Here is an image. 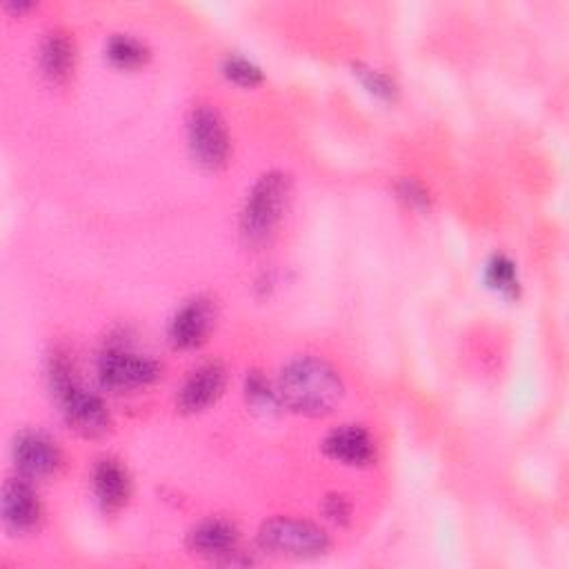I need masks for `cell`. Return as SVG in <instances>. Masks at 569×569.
Instances as JSON below:
<instances>
[{
  "instance_id": "cell-1",
  "label": "cell",
  "mask_w": 569,
  "mask_h": 569,
  "mask_svg": "<svg viewBox=\"0 0 569 569\" xmlns=\"http://www.w3.org/2000/svg\"><path fill=\"white\" fill-rule=\"evenodd\" d=\"M276 389L282 407L302 416H327L345 396L340 373L318 356H296L282 365Z\"/></svg>"
},
{
  "instance_id": "cell-2",
  "label": "cell",
  "mask_w": 569,
  "mask_h": 569,
  "mask_svg": "<svg viewBox=\"0 0 569 569\" xmlns=\"http://www.w3.org/2000/svg\"><path fill=\"white\" fill-rule=\"evenodd\" d=\"M47 380L69 429L82 438H100L111 429V413L104 400L76 378L73 365L64 353H51Z\"/></svg>"
},
{
  "instance_id": "cell-3",
  "label": "cell",
  "mask_w": 569,
  "mask_h": 569,
  "mask_svg": "<svg viewBox=\"0 0 569 569\" xmlns=\"http://www.w3.org/2000/svg\"><path fill=\"white\" fill-rule=\"evenodd\" d=\"M291 198V176L282 169L264 171L247 191L242 209H240V236L247 244L256 247L267 242Z\"/></svg>"
},
{
  "instance_id": "cell-4",
  "label": "cell",
  "mask_w": 569,
  "mask_h": 569,
  "mask_svg": "<svg viewBox=\"0 0 569 569\" xmlns=\"http://www.w3.org/2000/svg\"><path fill=\"white\" fill-rule=\"evenodd\" d=\"M256 542L264 553L271 556L318 558L327 553L331 538L320 525L311 520L273 516L260 525Z\"/></svg>"
},
{
  "instance_id": "cell-5",
  "label": "cell",
  "mask_w": 569,
  "mask_h": 569,
  "mask_svg": "<svg viewBox=\"0 0 569 569\" xmlns=\"http://www.w3.org/2000/svg\"><path fill=\"white\" fill-rule=\"evenodd\" d=\"M96 376L102 389L124 393L153 385L162 376V367L151 356L140 353L124 342H109L98 356Z\"/></svg>"
},
{
  "instance_id": "cell-6",
  "label": "cell",
  "mask_w": 569,
  "mask_h": 569,
  "mask_svg": "<svg viewBox=\"0 0 569 569\" xmlns=\"http://www.w3.org/2000/svg\"><path fill=\"white\" fill-rule=\"evenodd\" d=\"M187 147L196 164L207 171L227 167L231 156V136L224 118L211 104H196L184 120Z\"/></svg>"
},
{
  "instance_id": "cell-7",
  "label": "cell",
  "mask_w": 569,
  "mask_h": 569,
  "mask_svg": "<svg viewBox=\"0 0 569 569\" xmlns=\"http://www.w3.org/2000/svg\"><path fill=\"white\" fill-rule=\"evenodd\" d=\"M240 531L227 518H204L196 522L187 533V549L196 556L209 558L220 565H247L249 558L240 560Z\"/></svg>"
},
{
  "instance_id": "cell-8",
  "label": "cell",
  "mask_w": 569,
  "mask_h": 569,
  "mask_svg": "<svg viewBox=\"0 0 569 569\" xmlns=\"http://www.w3.org/2000/svg\"><path fill=\"white\" fill-rule=\"evenodd\" d=\"M216 325V302L209 296H193L184 300L167 325V340L173 349L189 351L207 342Z\"/></svg>"
},
{
  "instance_id": "cell-9",
  "label": "cell",
  "mask_w": 569,
  "mask_h": 569,
  "mask_svg": "<svg viewBox=\"0 0 569 569\" xmlns=\"http://www.w3.org/2000/svg\"><path fill=\"white\" fill-rule=\"evenodd\" d=\"M11 456L18 473L27 480L51 478L62 467V451L58 442L38 429H22L16 433Z\"/></svg>"
},
{
  "instance_id": "cell-10",
  "label": "cell",
  "mask_w": 569,
  "mask_h": 569,
  "mask_svg": "<svg viewBox=\"0 0 569 569\" xmlns=\"http://www.w3.org/2000/svg\"><path fill=\"white\" fill-rule=\"evenodd\" d=\"M0 516L4 529L16 536H27L40 527L42 502L31 480L22 476L4 480L0 496Z\"/></svg>"
},
{
  "instance_id": "cell-11",
  "label": "cell",
  "mask_w": 569,
  "mask_h": 569,
  "mask_svg": "<svg viewBox=\"0 0 569 569\" xmlns=\"http://www.w3.org/2000/svg\"><path fill=\"white\" fill-rule=\"evenodd\" d=\"M224 385H227L224 365L220 360H207L184 378V382L176 393V407L182 413H200L222 396Z\"/></svg>"
},
{
  "instance_id": "cell-12",
  "label": "cell",
  "mask_w": 569,
  "mask_h": 569,
  "mask_svg": "<svg viewBox=\"0 0 569 569\" xmlns=\"http://www.w3.org/2000/svg\"><path fill=\"white\" fill-rule=\"evenodd\" d=\"M91 489L104 513H118L131 498V476L120 460L107 456L93 465Z\"/></svg>"
},
{
  "instance_id": "cell-13",
  "label": "cell",
  "mask_w": 569,
  "mask_h": 569,
  "mask_svg": "<svg viewBox=\"0 0 569 569\" xmlns=\"http://www.w3.org/2000/svg\"><path fill=\"white\" fill-rule=\"evenodd\" d=\"M322 451L345 467H365L373 460V440L360 425H340L325 436Z\"/></svg>"
},
{
  "instance_id": "cell-14",
  "label": "cell",
  "mask_w": 569,
  "mask_h": 569,
  "mask_svg": "<svg viewBox=\"0 0 569 569\" xmlns=\"http://www.w3.org/2000/svg\"><path fill=\"white\" fill-rule=\"evenodd\" d=\"M38 67L53 84H64L73 76L76 44L64 29H51L44 33L38 49Z\"/></svg>"
},
{
  "instance_id": "cell-15",
  "label": "cell",
  "mask_w": 569,
  "mask_h": 569,
  "mask_svg": "<svg viewBox=\"0 0 569 569\" xmlns=\"http://www.w3.org/2000/svg\"><path fill=\"white\" fill-rule=\"evenodd\" d=\"M149 56H151L149 47L131 33H113L104 42V58L116 69H124V71L140 69L149 62Z\"/></svg>"
},
{
  "instance_id": "cell-16",
  "label": "cell",
  "mask_w": 569,
  "mask_h": 569,
  "mask_svg": "<svg viewBox=\"0 0 569 569\" xmlns=\"http://www.w3.org/2000/svg\"><path fill=\"white\" fill-rule=\"evenodd\" d=\"M244 400L247 407L260 416H271L282 407L276 385H271L260 371H247Z\"/></svg>"
},
{
  "instance_id": "cell-17",
  "label": "cell",
  "mask_w": 569,
  "mask_h": 569,
  "mask_svg": "<svg viewBox=\"0 0 569 569\" xmlns=\"http://www.w3.org/2000/svg\"><path fill=\"white\" fill-rule=\"evenodd\" d=\"M485 282L489 289L505 298H518L520 291V278L516 262L502 253H496L485 264Z\"/></svg>"
},
{
  "instance_id": "cell-18",
  "label": "cell",
  "mask_w": 569,
  "mask_h": 569,
  "mask_svg": "<svg viewBox=\"0 0 569 569\" xmlns=\"http://www.w3.org/2000/svg\"><path fill=\"white\" fill-rule=\"evenodd\" d=\"M351 69H353V76L360 80V84L371 96H376L378 100H385V102H396L398 100L400 89H398L396 80L389 73H385L378 67H371L367 62H353Z\"/></svg>"
},
{
  "instance_id": "cell-19",
  "label": "cell",
  "mask_w": 569,
  "mask_h": 569,
  "mask_svg": "<svg viewBox=\"0 0 569 569\" xmlns=\"http://www.w3.org/2000/svg\"><path fill=\"white\" fill-rule=\"evenodd\" d=\"M220 73L229 82H233L238 87H244V89H253V87L262 84V80H264L262 69L253 60H249L244 56H238V53H229V56L222 58Z\"/></svg>"
},
{
  "instance_id": "cell-20",
  "label": "cell",
  "mask_w": 569,
  "mask_h": 569,
  "mask_svg": "<svg viewBox=\"0 0 569 569\" xmlns=\"http://www.w3.org/2000/svg\"><path fill=\"white\" fill-rule=\"evenodd\" d=\"M396 196L398 200L413 211H429L431 209V196L422 182L416 178H400L396 182Z\"/></svg>"
},
{
  "instance_id": "cell-21",
  "label": "cell",
  "mask_w": 569,
  "mask_h": 569,
  "mask_svg": "<svg viewBox=\"0 0 569 569\" xmlns=\"http://www.w3.org/2000/svg\"><path fill=\"white\" fill-rule=\"evenodd\" d=\"M322 513L336 525H347L351 518V505L342 493H329L322 502Z\"/></svg>"
},
{
  "instance_id": "cell-22",
  "label": "cell",
  "mask_w": 569,
  "mask_h": 569,
  "mask_svg": "<svg viewBox=\"0 0 569 569\" xmlns=\"http://www.w3.org/2000/svg\"><path fill=\"white\" fill-rule=\"evenodd\" d=\"M33 4L31 2H7V9H16L18 13L20 11H27V9H31Z\"/></svg>"
}]
</instances>
